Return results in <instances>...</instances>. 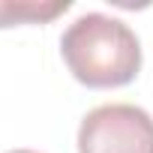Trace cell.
Returning <instances> with one entry per match:
<instances>
[{"instance_id": "obj_1", "label": "cell", "mask_w": 153, "mask_h": 153, "mask_svg": "<svg viewBox=\"0 0 153 153\" xmlns=\"http://www.w3.org/2000/svg\"><path fill=\"white\" fill-rule=\"evenodd\" d=\"M60 54L72 78L93 90L123 87L141 69V42L135 30L105 12L75 18L60 36Z\"/></svg>"}, {"instance_id": "obj_2", "label": "cell", "mask_w": 153, "mask_h": 153, "mask_svg": "<svg viewBox=\"0 0 153 153\" xmlns=\"http://www.w3.org/2000/svg\"><path fill=\"white\" fill-rule=\"evenodd\" d=\"M78 153H153V117L129 102H108L84 114Z\"/></svg>"}, {"instance_id": "obj_3", "label": "cell", "mask_w": 153, "mask_h": 153, "mask_svg": "<svg viewBox=\"0 0 153 153\" xmlns=\"http://www.w3.org/2000/svg\"><path fill=\"white\" fill-rule=\"evenodd\" d=\"M69 6V0H0V27L45 24L63 15Z\"/></svg>"}, {"instance_id": "obj_4", "label": "cell", "mask_w": 153, "mask_h": 153, "mask_svg": "<svg viewBox=\"0 0 153 153\" xmlns=\"http://www.w3.org/2000/svg\"><path fill=\"white\" fill-rule=\"evenodd\" d=\"M9 153H36V150H9Z\"/></svg>"}]
</instances>
